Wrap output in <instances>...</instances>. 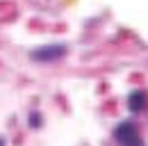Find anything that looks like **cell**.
<instances>
[{"instance_id":"6da1fadb","label":"cell","mask_w":148,"mask_h":146,"mask_svg":"<svg viewBox=\"0 0 148 146\" xmlns=\"http://www.w3.org/2000/svg\"><path fill=\"white\" fill-rule=\"evenodd\" d=\"M114 137L121 146H141V137H139V130L134 123H119Z\"/></svg>"},{"instance_id":"277c9868","label":"cell","mask_w":148,"mask_h":146,"mask_svg":"<svg viewBox=\"0 0 148 146\" xmlns=\"http://www.w3.org/2000/svg\"><path fill=\"white\" fill-rule=\"evenodd\" d=\"M0 146H5V139H2V137H0Z\"/></svg>"},{"instance_id":"3957f363","label":"cell","mask_w":148,"mask_h":146,"mask_svg":"<svg viewBox=\"0 0 148 146\" xmlns=\"http://www.w3.org/2000/svg\"><path fill=\"white\" fill-rule=\"evenodd\" d=\"M128 107H130V112H141V110L146 107V96H144V91L130 94L128 96Z\"/></svg>"},{"instance_id":"7a4b0ae2","label":"cell","mask_w":148,"mask_h":146,"mask_svg":"<svg viewBox=\"0 0 148 146\" xmlns=\"http://www.w3.org/2000/svg\"><path fill=\"white\" fill-rule=\"evenodd\" d=\"M66 55V46H41V48H37L34 53H32V57L37 59V62H50V59H59V57H64Z\"/></svg>"}]
</instances>
